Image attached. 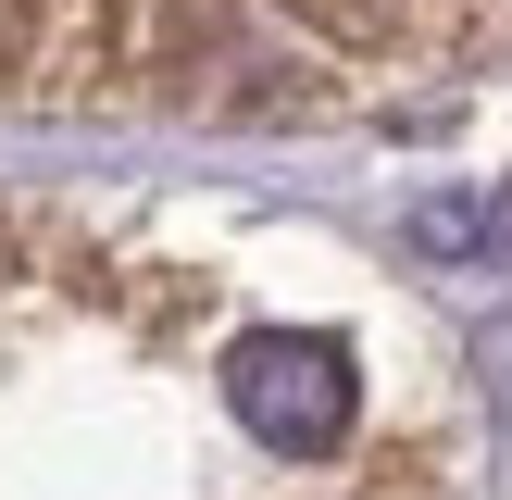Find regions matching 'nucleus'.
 <instances>
[{
    "label": "nucleus",
    "instance_id": "f03ea898",
    "mask_svg": "<svg viewBox=\"0 0 512 500\" xmlns=\"http://www.w3.org/2000/svg\"><path fill=\"white\" fill-rule=\"evenodd\" d=\"M512 75V0H0V125H375Z\"/></svg>",
    "mask_w": 512,
    "mask_h": 500
},
{
    "label": "nucleus",
    "instance_id": "f257e3e1",
    "mask_svg": "<svg viewBox=\"0 0 512 500\" xmlns=\"http://www.w3.org/2000/svg\"><path fill=\"white\" fill-rule=\"evenodd\" d=\"M475 388L338 238L0 188V500H475Z\"/></svg>",
    "mask_w": 512,
    "mask_h": 500
}]
</instances>
